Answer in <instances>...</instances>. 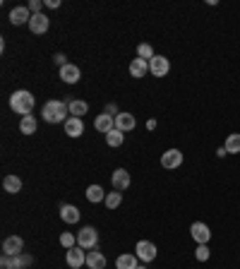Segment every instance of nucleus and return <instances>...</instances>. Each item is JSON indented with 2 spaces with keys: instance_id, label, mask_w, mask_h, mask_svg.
I'll return each instance as SVG.
<instances>
[{
  "instance_id": "20",
  "label": "nucleus",
  "mask_w": 240,
  "mask_h": 269,
  "mask_svg": "<svg viewBox=\"0 0 240 269\" xmlns=\"http://www.w3.org/2000/svg\"><path fill=\"white\" fill-rule=\"evenodd\" d=\"M67 111H70V116L72 118H82V116H87V111H89V106H87V101H82V99H70L67 101Z\"/></svg>"
},
{
  "instance_id": "29",
  "label": "nucleus",
  "mask_w": 240,
  "mask_h": 269,
  "mask_svg": "<svg viewBox=\"0 0 240 269\" xmlns=\"http://www.w3.org/2000/svg\"><path fill=\"white\" fill-rule=\"evenodd\" d=\"M120 202H123V195H120L118 190H115V193H108V195H106V200H103V204H106L108 209H115V207H120Z\"/></svg>"
},
{
  "instance_id": "28",
  "label": "nucleus",
  "mask_w": 240,
  "mask_h": 269,
  "mask_svg": "<svg viewBox=\"0 0 240 269\" xmlns=\"http://www.w3.org/2000/svg\"><path fill=\"white\" fill-rule=\"evenodd\" d=\"M156 56V53H154V48H151V44H139L137 46V58H142V60H151V58Z\"/></svg>"
},
{
  "instance_id": "5",
  "label": "nucleus",
  "mask_w": 240,
  "mask_h": 269,
  "mask_svg": "<svg viewBox=\"0 0 240 269\" xmlns=\"http://www.w3.org/2000/svg\"><path fill=\"white\" fill-rule=\"evenodd\" d=\"M156 245H154V243L151 241H139L137 245H135V255H137L139 260L142 262H151V260H156Z\"/></svg>"
},
{
  "instance_id": "34",
  "label": "nucleus",
  "mask_w": 240,
  "mask_h": 269,
  "mask_svg": "<svg viewBox=\"0 0 240 269\" xmlns=\"http://www.w3.org/2000/svg\"><path fill=\"white\" fill-rule=\"evenodd\" d=\"M53 63H56V65H60V67L67 65V60H65V53H56V56H53Z\"/></svg>"
},
{
  "instance_id": "27",
  "label": "nucleus",
  "mask_w": 240,
  "mask_h": 269,
  "mask_svg": "<svg viewBox=\"0 0 240 269\" xmlns=\"http://www.w3.org/2000/svg\"><path fill=\"white\" fill-rule=\"evenodd\" d=\"M123 142H125V132H120L118 128L106 135V144H108V147H120Z\"/></svg>"
},
{
  "instance_id": "7",
  "label": "nucleus",
  "mask_w": 240,
  "mask_h": 269,
  "mask_svg": "<svg viewBox=\"0 0 240 269\" xmlns=\"http://www.w3.org/2000/svg\"><path fill=\"white\" fill-rule=\"evenodd\" d=\"M65 260H67V264L72 269H79L82 264H87V250L79 248V245H74V248H70L65 252Z\"/></svg>"
},
{
  "instance_id": "24",
  "label": "nucleus",
  "mask_w": 240,
  "mask_h": 269,
  "mask_svg": "<svg viewBox=\"0 0 240 269\" xmlns=\"http://www.w3.org/2000/svg\"><path fill=\"white\" fill-rule=\"evenodd\" d=\"M36 128H38V123L34 116H24V118L19 121V132H22V135H34Z\"/></svg>"
},
{
  "instance_id": "33",
  "label": "nucleus",
  "mask_w": 240,
  "mask_h": 269,
  "mask_svg": "<svg viewBox=\"0 0 240 269\" xmlns=\"http://www.w3.org/2000/svg\"><path fill=\"white\" fill-rule=\"evenodd\" d=\"M103 113H108V116H113V118H115V116L120 113V111H118V103H113V101H111V103H106V111H103Z\"/></svg>"
},
{
  "instance_id": "16",
  "label": "nucleus",
  "mask_w": 240,
  "mask_h": 269,
  "mask_svg": "<svg viewBox=\"0 0 240 269\" xmlns=\"http://www.w3.org/2000/svg\"><path fill=\"white\" fill-rule=\"evenodd\" d=\"M130 74H132L135 80L147 77L149 74V63L147 60H142V58H132V60H130Z\"/></svg>"
},
{
  "instance_id": "6",
  "label": "nucleus",
  "mask_w": 240,
  "mask_h": 269,
  "mask_svg": "<svg viewBox=\"0 0 240 269\" xmlns=\"http://www.w3.org/2000/svg\"><path fill=\"white\" fill-rule=\"evenodd\" d=\"M168 70H171V60L166 56H154L149 60V72L151 77H166Z\"/></svg>"
},
{
  "instance_id": "17",
  "label": "nucleus",
  "mask_w": 240,
  "mask_h": 269,
  "mask_svg": "<svg viewBox=\"0 0 240 269\" xmlns=\"http://www.w3.org/2000/svg\"><path fill=\"white\" fill-rule=\"evenodd\" d=\"M63 125H65V135H70V137H82V132H84L82 118H72V116H70Z\"/></svg>"
},
{
  "instance_id": "35",
  "label": "nucleus",
  "mask_w": 240,
  "mask_h": 269,
  "mask_svg": "<svg viewBox=\"0 0 240 269\" xmlns=\"http://www.w3.org/2000/svg\"><path fill=\"white\" fill-rule=\"evenodd\" d=\"M44 5H46V8H60V0H44Z\"/></svg>"
},
{
  "instance_id": "25",
  "label": "nucleus",
  "mask_w": 240,
  "mask_h": 269,
  "mask_svg": "<svg viewBox=\"0 0 240 269\" xmlns=\"http://www.w3.org/2000/svg\"><path fill=\"white\" fill-rule=\"evenodd\" d=\"M106 195H108V193H103L101 185H89V187H87V200H89L92 204L103 202V200H106Z\"/></svg>"
},
{
  "instance_id": "38",
  "label": "nucleus",
  "mask_w": 240,
  "mask_h": 269,
  "mask_svg": "<svg viewBox=\"0 0 240 269\" xmlns=\"http://www.w3.org/2000/svg\"><path fill=\"white\" fill-rule=\"evenodd\" d=\"M137 269H147V267H137Z\"/></svg>"
},
{
  "instance_id": "18",
  "label": "nucleus",
  "mask_w": 240,
  "mask_h": 269,
  "mask_svg": "<svg viewBox=\"0 0 240 269\" xmlns=\"http://www.w3.org/2000/svg\"><path fill=\"white\" fill-rule=\"evenodd\" d=\"M0 267L3 269H24V257H22V255H3V257H0Z\"/></svg>"
},
{
  "instance_id": "14",
  "label": "nucleus",
  "mask_w": 240,
  "mask_h": 269,
  "mask_svg": "<svg viewBox=\"0 0 240 269\" xmlns=\"http://www.w3.org/2000/svg\"><path fill=\"white\" fill-rule=\"evenodd\" d=\"M94 128L103 135H108L111 130H115V118L108 116V113H101V116H96V121H94Z\"/></svg>"
},
{
  "instance_id": "9",
  "label": "nucleus",
  "mask_w": 240,
  "mask_h": 269,
  "mask_svg": "<svg viewBox=\"0 0 240 269\" xmlns=\"http://www.w3.org/2000/svg\"><path fill=\"white\" fill-rule=\"evenodd\" d=\"M111 183H113V187H115L118 193H123V190H128V187H130L132 178H130V173L125 171V168H115V171H113V176H111Z\"/></svg>"
},
{
  "instance_id": "3",
  "label": "nucleus",
  "mask_w": 240,
  "mask_h": 269,
  "mask_svg": "<svg viewBox=\"0 0 240 269\" xmlns=\"http://www.w3.org/2000/svg\"><path fill=\"white\" fill-rule=\"evenodd\" d=\"M77 245L79 248H84V250H96V245H99V233H96V228H92V226H84L82 231L77 233Z\"/></svg>"
},
{
  "instance_id": "23",
  "label": "nucleus",
  "mask_w": 240,
  "mask_h": 269,
  "mask_svg": "<svg viewBox=\"0 0 240 269\" xmlns=\"http://www.w3.org/2000/svg\"><path fill=\"white\" fill-rule=\"evenodd\" d=\"M137 255H130V252H125V255H118V260H115V269H137Z\"/></svg>"
},
{
  "instance_id": "31",
  "label": "nucleus",
  "mask_w": 240,
  "mask_h": 269,
  "mask_svg": "<svg viewBox=\"0 0 240 269\" xmlns=\"http://www.w3.org/2000/svg\"><path fill=\"white\" fill-rule=\"evenodd\" d=\"M194 257L197 262H207L212 257V250H209V245H197V250H194Z\"/></svg>"
},
{
  "instance_id": "22",
  "label": "nucleus",
  "mask_w": 240,
  "mask_h": 269,
  "mask_svg": "<svg viewBox=\"0 0 240 269\" xmlns=\"http://www.w3.org/2000/svg\"><path fill=\"white\" fill-rule=\"evenodd\" d=\"M3 187H5V193H10V195H17L19 190H22V180L15 173H10V176L3 178Z\"/></svg>"
},
{
  "instance_id": "32",
  "label": "nucleus",
  "mask_w": 240,
  "mask_h": 269,
  "mask_svg": "<svg viewBox=\"0 0 240 269\" xmlns=\"http://www.w3.org/2000/svg\"><path fill=\"white\" fill-rule=\"evenodd\" d=\"M27 8H29V12H31V15H38V12H41V8H44V3H41V0H31Z\"/></svg>"
},
{
  "instance_id": "21",
  "label": "nucleus",
  "mask_w": 240,
  "mask_h": 269,
  "mask_svg": "<svg viewBox=\"0 0 240 269\" xmlns=\"http://www.w3.org/2000/svg\"><path fill=\"white\" fill-rule=\"evenodd\" d=\"M60 219H63L65 223H77L79 221V209L72 207V204H63V207H60Z\"/></svg>"
},
{
  "instance_id": "10",
  "label": "nucleus",
  "mask_w": 240,
  "mask_h": 269,
  "mask_svg": "<svg viewBox=\"0 0 240 269\" xmlns=\"http://www.w3.org/2000/svg\"><path fill=\"white\" fill-rule=\"evenodd\" d=\"M48 27H51V19H48L44 12L31 15V19H29V29H31V34H46Z\"/></svg>"
},
{
  "instance_id": "11",
  "label": "nucleus",
  "mask_w": 240,
  "mask_h": 269,
  "mask_svg": "<svg viewBox=\"0 0 240 269\" xmlns=\"http://www.w3.org/2000/svg\"><path fill=\"white\" fill-rule=\"evenodd\" d=\"M29 19H31V12H29V8H24V5H17V8L10 10V22H12L15 27L29 24Z\"/></svg>"
},
{
  "instance_id": "19",
  "label": "nucleus",
  "mask_w": 240,
  "mask_h": 269,
  "mask_svg": "<svg viewBox=\"0 0 240 269\" xmlns=\"http://www.w3.org/2000/svg\"><path fill=\"white\" fill-rule=\"evenodd\" d=\"M87 267L89 269H103L106 267V255L99 250H89L87 252Z\"/></svg>"
},
{
  "instance_id": "2",
  "label": "nucleus",
  "mask_w": 240,
  "mask_h": 269,
  "mask_svg": "<svg viewBox=\"0 0 240 269\" xmlns=\"http://www.w3.org/2000/svg\"><path fill=\"white\" fill-rule=\"evenodd\" d=\"M41 116H44V121L51 123V125H53V123H65L67 118H70L67 101H60V99H53V101H48L46 106H44Z\"/></svg>"
},
{
  "instance_id": "4",
  "label": "nucleus",
  "mask_w": 240,
  "mask_h": 269,
  "mask_svg": "<svg viewBox=\"0 0 240 269\" xmlns=\"http://www.w3.org/2000/svg\"><path fill=\"white\" fill-rule=\"evenodd\" d=\"M190 236H192V241L197 243V245H209V241H212V228L204 221H194L192 226H190Z\"/></svg>"
},
{
  "instance_id": "1",
  "label": "nucleus",
  "mask_w": 240,
  "mask_h": 269,
  "mask_svg": "<svg viewBox=\"0 0 240 269\" xmlns=\"http://www.w3.org/2000/svg\"><path fill=\"white\" fill-rule=\"evenodd\" d=\"M34 106H36V96L27 89H17V92L10 96V108L15 113H19L22 118L24 116H31L34 113Z\"/></svg>"
},
{
  "instance_id": "12",
  "label": "nucleus",
  "mask_w": 240,
  "mask_h": 269,
  "mask_svg": "<svg viewBox=\"0 0 240 269\" xmlns=\"http://www.w3.org/2000/svg\"><path fill=\"white\" fill-rule=\"evenodd\" d=\"M22 248H24V241L19 236H10L3 241V255H22Z\"/></svg>"
},
{
  "instance_id": "36",
  "label": "nucleus",
  "mask_w": 240,
  "mask_h": 269,
  "mask_svg": "<svg viewBox=\"0 0 240 269\" xmlns=\"http://www.w3.org/2000/svg\"><path fill=\"white\" fill-rule=\"evenodd\" d=\"M147 130H149V132L156 130V121H154V118H149V121H147Z\"/></svg>"
},
{
  "instance_id": "26",
  "label": "nucleus",
  "mask_w": 240,
  "mask_h": 269,
  "mask_svg": "<svg viewBox=\"0 0 240 269\" xmlns=\"http://www.w3.org/2000/svg\"><path fill=\"white\" fill-rule=\"evenodd\" d=\"M223 147H226V151H228V154H240V132H233V135H228Z\"/></svg>"
},
{
  "instance_id": "8",
  "label": "nucleus",
  "mask_w": 240,
  "mask_h": 269,
  "mask_svg": "<svg viewBox=\"0 0 240 269\" xmlns=\"http://www.w3.org/2000/svg\"><path fill=\"white\" fill-rule=\"evenodd\" d=\"M161 166L164 168L183 166V151H180V149H166V151L161 154Z\"/></svg>"
},
{
  "instance_id": "15",
  "label": "nucleus",
  "mask_w": 240,
  "mask_h": 269,
  "mask_svg": "<svg viewBox=\"0 0 240 269\" xmlns=\"http://www.w3.org/2000/svg\"><path fill=\"white\" fill-rule=\"evenodd\" d=\"M115 128L120 132H132L137 128V121H135V116H130V113H118L115 116Z\"/></svg>"
},
{
  "instance_id": "37",
  "label": "nucleus",
  "mask_w": 240,
  "mask_h": 269,
  "mask_svg": "<svg viewBox=\"0 0 240 269\" xmlns=\"http://www.w3.org/2000/svg\"><path fill=\"white\" fill-rule=\"evenodd\" d=\"M226 154H228V151H226V147H219V149H216V157H219V159H223Z\"/></svg>"
},
{
  "instance_id": "30",
  "label": "nucleus",
  "mask_w": 240,
  "mask_h": 269,
  "mask_svg": "<svg viewBox=\"0 0 240 269\" xmlns=\"http://www.w3.org/2000/svg\"><path fill=\"white\" fill-rule=\"evenodd\" d=\"M60 245H63L65 250H70V248H74V245H77V236H72L70 231L60 233Z\"/></svg>"
},
{
  "instance_id": "13",
  "label": "nucleus",
  "mask_w": 240,
  "mask_h": 269,
  "mask_svg": "<svg viewBox=\"0 0 240 269\" xmlns=\"http://www.w3.org/2000/svg\"><path fill=\"white\" fill-rule=\"evenodd\" d=\"M79 77H82V72H79V67L72 65V63H67L65 67H60V80H63L65 84H77Z\"/></svg>"
}]
</instances>
